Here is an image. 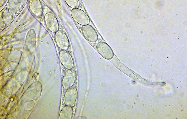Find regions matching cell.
<instances>
[{"label":"cell","instance_id":"5","mask_svg":"<svg viewBox=\"0 0 187 119\" xmlns=\"http://www.w3.org/2000/svg\"><path fill=\"white\" fill-rule=\"evenodd\" d=\"M82 33L84 37L91 42H96L98 39V34L94 28L89 24L82 26Z\"/></svg>","mask_w":187,"mask_h":119},{"label":"cell","instance_id":"11","mask_svg":"<svg viewBox=\"0 0 187 119\" xmlns=\"http://www.w3.org/2000/svg\"><path fill=\"white\" fill-rule=\"evenodd\" d=\"M73 114V110L71 106H66L63 107L59 115L60 119H70Z\"/></svg>","mask_w":187,"mask_h":119},{"label":"cell","instance_id":"7","mask_svg":"<svg viewBox=\"0 0 187 119\" xmlns=\"http://www.w3.org/2000/svg\"><path fill=\"white\" fill-rule=\"evenodd\" d=\"M27 6L30 11L35 17H40L42 15L43 9L40 0H29Z\"/></svg>","mask_w":187,"mask_h":119},{"label":"cell","instance_id":"13","mask_svg":"<svg viewBox=\"0 0 187 119\" xmlns=\"http://www.w3.org/2000/svg\"><path fill=\"white\" fill-rule=\"evenodd\" d=\"M67 5L73 9L78 8L79 6V0H65Z\"/></svg>","mask_w":187,"mask_h":119},{"label":"cell","instance_id":"8","mask_svg":"<svg viewBox=\"0 0 187 119\" xmlns=\"http://www.w3.org/2000/svg\"><path fill=\"white\" fill-rule=\"evenodd\" d=\"M76 73L73 69H69L65 72L62 80V85L64 88L68 89L74 85L76 79Z\"/></svg>","mask_w":187,"mask_h":119},{"label":"cell","instance_id":"2","mask_svg":"<svg viewBox=\"0 0 187 119\" xmlns=\"http://www.w3.org/2000/svg\"><path fill=\"white\" fill-rule=\"evenodd\" d=\"M29 0H9L8 8L13 15H17L22 10Z\"/></svg>","mask_w":187,"mask_h":119},{"label":"cell","instance_id":"4","mask_svg":"<svg viewBox=\"0 0 187 119\" xmlns=\"http://www.w3.org/2000/svg\"><path fill=\"white\" fill-rule=\"evenodd\" d=\"M55 40L58 46L61 50H67L70 46L69 39L62 31L59 30L55 34Z\"/></svg>","mask_w":187,"mask_h":119},{"label":"cell","instance_id":"9","mask_svg":"<svg viewBox=\"0 0 187 119\" xmlns=\"http://www.w3.org/2000/svg\"><path fill=\"white\" fill-rule=\"evenodd\" d=\"M59 57L61 64L65 68L69 69L73 67V59L70 54L66 50H61L59 53Z\"/></svg>","mask_w":187,"mask_h":119},{"label":"cell","instance_id":"6","mask_svg":"<svg viewBox=\"0 0 187 119\" xmlns=\"http://www.w3.org/2000/svg\"><path fill=\"white\" fill-rule=\"evenodd\" d=\"M96 47L98 51L104 58L111 60L113 58L114 54L113 51L106 42L101 41L98 42Z\"/></svg>","mask_w":187,"mask_h":119},{"label":"cell","instance_id":"3","mask_svg":"<svg viewBox=\"0 0 187 119\" xmlns=\"http://www.w3.org/2000/svg\"><path fill=\"white\" fill-rule=\"evenodd\" d=\"M45 24L50 31L55 33L59 30V23L55 15L52 12H48L44 17Z\"/></svg>","mask_w":187,"mask_h":119},{"label":"cell","instance_id":"12","mask_svg":"<svg viewBox=\"0 0 187 119\" xmlns=\"http://www.w3.org/2000/svg\"><path fill=\"white\" fill-rule=\"evenodd\" d=\"M3 21L6 23V25L9 24L12 20L13 16L10 12L8 8L6 10V12L3 13Z\"/></svg>","mask_w":187,"mask_h":119},{"label":"cell","instance_id":"10","mask_svg":"<svg viewBox=\"0 0 187 119\" xmlns=\"http://www.w3.org/2000/svg\"><path fill=\"white\" fill-rule=\"evenodd\" d=\"M77 96V91L74 88L67 89L64 96V102L66 106H73L75 102Z\"/></svg>","mask_w":187,"mask_h":119},{"label":"cell","instance_id":"1","mask_svg":"<svg viewBox=\"0 0 187 119\" xmlns=\"http://www.w3.org/2000/svg\"><path fill=\"white\" fill-rule=\"evenodd\" d=\"M71 15L74 20L80 25H86L90 23V19L89 16L86 12L80 9H73L71 12Z\"/></svg>","mask_w":187,"mask_h":119}]
</instances>
